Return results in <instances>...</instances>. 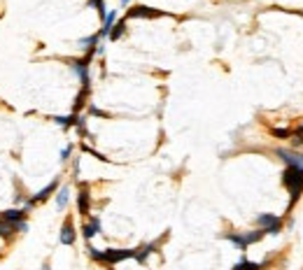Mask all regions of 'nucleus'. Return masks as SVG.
Masks as SVG:
<instances>
[{
  "mask_svg": "<svg viewBox=\"0 0 303 270\" xmlns=\"http://www.w3.org/2000/svg\"><path fill=\"white\" fill-rule=\"evenodd\" d=\"M77 119H80L77 115H70V116H54V121L61 126V128H73V126L77 124Z\"/></svg>",
  "mask_w": 303,
  "mask_h": 270,
  "instance_id": "nucleus-19",
  "label": "nucleus"
},
{
  "mask_svg": "<svg viewBox=\"0 0 303 270\" xmlns=\"http://www.w3.org/2000/svg\"><path fill=\"white\" fill-rule=\"evenodd\" d=\"M231 270H262V263H252V261L242 259L241 263H236Z\"/></svg>",
  "mask_w": 303,
  "mask_h": 270,
  "instance_id": "nucleus-20",
  "label": "nucleus"
},
{
  "mask_svg": "<svg viewBox=\"0 0 303 270\" xmlns=\"http://www.w3.org/2000/svg\"><path fill=\"white\" fill-rule=\"evenodd\" d=\"M283 184L292 196V203L299 200V196L303 193V168H287L283 173Z\"/></svg>",
  "mask_w": 303,
  "mask_h": 270,
  "instance_id": "nucleus-1",
  "label": "nucleus"
},
{
  "mask_svg": "<svg viewBox=\"0 0 303 270\" xmlns=\"http://www.w3.org/2000/svg\"><path fill=\"white\" fill-rule=\"evenodd\" d=\"M161 12L154 10V7H147V5H138L133 10H128V19H154Z\"/></svg>",
  "mask_w": 303,
  "mask_h": 270,
  "instance_id": "nucleus-7",
  "label": "nucleus"
},
{
  "mask_svg": "<svg viewBox=\"0 0 303 270\" xmlns=\"http://www.w3.org/2000/svg\"><path fill=\"white\" fill-rule=\"evenodd\" d=\"M263 235H266V233L259 229V231H250V233H242V240H245V245L250 247V245H254V242H259Z\"/></svg>",
  "mask_w": 303,
  "mask_h": 270,
  "instance_id": "nucleus-18",
  "label": "nucleus"
},
{
  "mask_svg": "<svg viewBox=\"0 0 303 270\" xmlns=\"http://www.w3.org/2000/svg\"><path fill=\"white\" fill-rule=\"evenodd\" d=\"M70 154H73V145H68V147H65V149L61 152V161H63V163H65V161L70 158Z\"/></svg>",
  "mask_w": 303,
  "mask_h": 270,
  "instance_id": "nucleus-27",
  "label": "nucleus"
},
{
  "mask_svg": "<svg viewBox=\"0 0 303 270\" xmlns=\"http://www.w3.org/2000/svg\"><path fill=\"white\" fill-rule=\"evenodd\" d=\"M124 33H126V21H117L115 26H112V31H110V35H107V38H110L112 42H117L119 38H121V35H124Z\"/></svg>",
  "mask_w": 303,
  "mask_h": 270,
  "instance_id": "nucleus-17",
  "label": "nucleus"
},
{
  "mask_svg": "<svg viewBox=\"0 0 303 270\" xmlns=\"http://www.w3.org/2000/svg\"><path fill=\"white\" fill-rule=\"evenodd\" d=\"M77 210H80L82 217H89V212H91V193H89V189L86 187L80 189V196H77Z\"/></svg>",
  "mask_w": 303,
  "mask_h": 270,
  "instance_id": "nucleus-8",
  "label": "nucleus"
},
{
  "mask_svg": "<svg viewBox=\"0 0 303 270\" xmlns=\"http://www.w3.org/2000/svg\"><path fill=\"white\" fill-rule=\"evenodd\" d=\"M275 137H280V140H284V137H292V131L289 128H273L271 131Z\"/></svg>",
  "mask_w": 303,
  "mask_h": 270,
  "instance_id": "nucleus-23",
  "label": "nucleus"
},
{
  "mask_svg": "<svg viewBox=\"0 0 303 270\" xmlns=\"http://www.w3.org/2000/svg\"><path fill=\"white\" fill-rule=\"evenodd\" d=\"M68 200H70V189H68V187H59V189H56V208L61 210V212L65 210Z\"/></svg>",
  "mask_w": 303,
  "mask_h": 270,
  "instance_id": "nucleus-14",
  "label": "nucleus"
},
{
  "mask_svg": "<svg viewBox=\"0 0 303 270\" xmlns=\"http://www.w3.org/2000/svg\"><path fill=\"white\" fill-rule=\"evenodd\" d=\"M257 224L262 226V231L266 233V235H278L280 233V229H283V221H280V217L278 214H259L257 217Z\"/></svg>",
  "mask_w": 303,
  "mask_h": 270,
  "instance_id": "nucleus-2",
  "label": "nucleus"
},
{
  "mask_svg": "<svg viewBox=\"0 0 303 270\" xmlns=\"http://www.w3.org/2000/svg\"><path fill=\"white\" fill-rule=\"evenodd\" d=\"M224 238L229 240L233 247H238L241 251L247 250V245H245V240H242V233H224Z\"/></svg>",
  "mask_w": 303,
  "mask_h": 270,
  "instance_id": "nucleus-15",
  "label": "nucleus"
},
{
  "mask_svg": "<svg viewBox=\"0 0 303 270\" xmlns=\"http://www.w3.org/2000/svg\"><path fill=\"white\" fill-rule=\"evenodd\" d=\"M115 23H117V12H115V10H110L107 14H105V19H103V28L98 31V38H107Z\"/></svg>",
  "mask_w": 303,
  "mask_h": 270,
  "instance_id": "nucleus-12",
  "label": "nucleus"
},
{
  "mask_svg": "<svg viewBox=\"0 0 303 270\" xmlns=\"http://www.w3.org/2000/svg\"><path fill=\"white\" fill-rule=\"evenodd\" d=\"M128 2H131V0H121V5H128Z\"/></svg>",
  "mask_w": 303,
  "mask_h": 270,
  "instance_id": "nucleus-30",
  "label": "nucleus"
},
{
  "mask_svg": "<svg viewBox=\"0 0 303 270\" xmlns=\"http://www.w3.org/2000/svg\"><path fill=\"white\" fill-rule=\"evenodd\" d=\"M59 187H61V179H59V177H54L52 182H49V184H47L44 189H40V191H38V193H35L31 200L35 203V205H38V203H44L47 198H52V193H54V191H56Z\"/></svg>",
  "mask_w": 303,
  "mask_h": 270,
  "instance_id": "nucleus-6",
  "label": "nucleus"
},
{
  "mask_svg": "<svg viewBox=\"0 0 303 270\" xmlns=\"http://www.w3.org/2000/svg\"><path fill=\"white\" fill-rule=\"evenodd\" d=\"M86 251H89V256H91V259H94V261H98V263H103V251H101V250H96V247H89V250H86Z\"/></svg>",
  "mask_w": 303,
  "mask_h": 270,
  "instance_id": "nucleus-24",
  "label": "nucleus"
},
{
  "mask_svg": "<svg viewBox=\"0 0 303 270\" xmlns=\"http://www.w3.org/2000/svg\"><path fill=\"white\" fill-rule=\"evenodd\" d=\"M26 210H5L2 214H0V219L2 221H7V224H19V221H26Z\"/></svg>",
  "mask_w": 303,
  "mask_h": 270,
  "instance_id": "nucleus-9",
  "label": "nucleus"
},
{
  "mask_svg": "<svg viewBox=\"0 0 303 270\" xmlns=\"http://www.w3.org/2000/svg\"><path fill=\"white\" fill-rule=\"evenodd\" d=\"M12 233H14V226H12V224H7V221H2V219H0V238L10 240V238H12Z\"/></svg>",
  "mask_w": 303,
  "mask_h": 270,
  "instance_id": "nucleus-21",
  "label": "nucleus"
},
{
  "mask_svg": "<svg viewBox=\"0 0 303 270\" xmlns=\"http://www.w3.org/2000/svg\"><path fill=\"white\" fill-rule=\"evenodd\" d=\"M89 115H94V116H110V115H107V112H103V110H98V107H94V105L89 107Z\"/></svg>",
  "mask_w": 303,
  "mask_h": 270,
  "instance_id": "nucleus-28",
  "label": "nucleus"
},
{
  "mask_svg": "<svg viewBox=\"0 0 303 270\" xmlns=\"http://www.w3.org/2000/svg\"><path fill=\"white\" fill-rule=\"evenodd\" d=\"M275 154L287 163V168H303V154H296L292 149H278Z\"/></svg>",
  "mask_w": 303,
  "mask_h": 270,
  "instance_id": "nucleus-5",
  "label": "nucleus"
},
{
  "mask_svg": "<svg viewBox=\"0 0 303 270\" xmlns=\"http://www.w3.org/2000/svg\"><path fill=\"white\" fill-rule=\"evenodd\" d=\"M157 250V242H149V245H145V247H140V250H136V256L133 259H138L140 263H145V259L152 254V251Z\"/></svg>",
  "mask_w": 303,
  "mask_h": 270,
  "instance_id": "nucleus-16",
  "label": "nucleus"
},
{
  "mask_svg": "<svg viewBox=\"0 0 303 270\" xmlns=\"http://www.w3.org/2000/svg\"><path fill=\"white\" fill-rule=\"evenodd\" d=\"M89 5H91V7H96V10H98V14H101V17L105 19V14H107V10H105V0H89Z\"/></svg>",
  "mask_w": 303,
  "mask_h": 270,
  "instance_id": "nucleus-22",
  "label": "nucleus"
},
{
  "mask_svg": "<svg viewBox=\"0 0 303 270\" xmlns=\"http://www.w3.org/2000/svg\"><path fill=\"white\" fill-rule=\"evenodd\" d=\"M294 135V145H303V126H299L296 131H292Z\"/></svg>",
  "mask_w": 303,
  "mask_h": 270,
  "instance_id": "nucleus-25",
  "label": "nucleus"
},
{
  "mask_svg": "<svg viewBox=\"0 0 303 270\" xmlns=\"http://www.w3.org/2000/svg\"><path fill=\"white\" fill-rule=\"evenodd\" d=\"M98 40H101V38H98V33H96V35H89V38H84V40H80L77 42V47H80V49H82V52H94L96 54V44H98Z\"/></svg>",
  "mask_w": 303,
  "mask_h": 270,
  "instance_id": "nucleus-13",
  "label": "nucleus"
},
{
  "mask_svg": "<svg viewBox=\"0 0 303 270\" xmlns=\"http://www.w3.org/2000/svg\"><path fill=\"white\" fill-rule=\"evenodd\" d=\"M42 270H49V263H44V266H42Z\"/></svg>",
  "mask_w": 303,
  "mask_h": 270,
  "instance_id": "nucleus-29",
  "label": "nucleus"
},
{
  "mask_svg": "<svg viewBox=\"0 0 303 270\" xmlns=\"http://www.w3.org/2000/svg\"><path fill=\"white\" fill-rule=\"evenodd\" d=\"M82 233H84V238H86V240H91L94 235H98V233H101V219H98V217L86 219V224H84Z\"/></svg>",
  "mask_w": 303,
  "mask_h": 270,
  "instance_id": "nucleus-11",
  "label": "nucleus"
},
{
  "mask_svg": "<svg viewBox=\"0 0 303 270\" xmlns=\"http://www.w3.org/2000/svg\"><path fill=\"white\" fill-rule=\"evenodd\" d=\"M14 226V233H26L28 231V224L26 221H19V224H12Z\"/></svg>",
  "mask_w": 303,
  "mask_h": 270,
  "instance_id": "nucleus-26",
  "label": "nucleus"
},
{
  "mask_svg": "<svg viewBox=\"0 0 303 270\" xmlns=\"http://www.w3.org/2000/svg\"><path fill=\"white\" fill-rule=\"evenodd\" d=\"M133 256H136V250H107V251H103V263L115 266L119 261L133 259Z\"/></svg>",
  "mask_w": 303,
  "mask_h": 270,
  "instance_id": "nucleus-4",
  "label": "nucleus"
},
{
  "mask_svg": "<svg viewBox=\"0 0 303 270\" xmlns=\"http://www.w3.org/2000/svg\"><path fill=\"white\" fill-rule=\"evenodd\" d=\"M91 56L94 52L86 54V58H77V61H70V68H73V73L82 79L84 86H89V63H91Z\"/></svg>",
  "mask_w": 303,
  "mask_h": 270,
  "instance_id": "nucleus-3",
  "label": "nucleus"
},
{
  "mask_svg": "<svg viewBox=\"0 0 303 270\" xmlns=\"http://www.w3.org/2000/svg\"><path fill=\"white\" fill-rule=\"evenodd\" d=\"M75 238H77V233H75V226L73 221H65L61 226V235H59V240H61V245H73Z\"/></svg>",
  "mask_w": 303,
  "mask_h": 270,
  "instance_id": "nucleus-10",
  "label": "nucleus"
}]
</instances>
